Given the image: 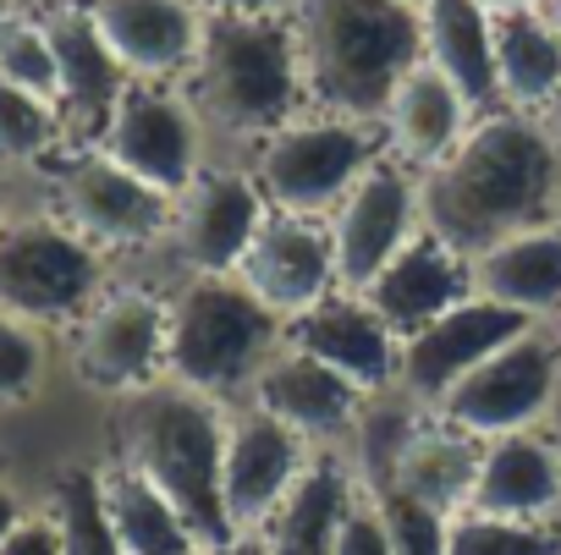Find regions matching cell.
Returning a JSON list of instances; mask_svg holds the SVG:
<instances>
[{
    "mask_svg": "<svg viewBox=\"0 0 561 555\" xmlns=\"http://www.w3.org/2000/svg\"><path fill=\"white\" fill-rule=\"evenodd\" d=\"M424 226L468 258L512 231L561 220V143L539 111L495 105L473 116L446 160L419 171Z\"/></svg>",
    "mask_w": 561,
    "mask_h": 555,
    "instance_id": "6da1fadb",
    "label": "cell"
},
{
    "mask_svg": "<svg viewBox=\"0 0 561 555\" xmlns=\"http://www.w3.org/2000/svg\"><path fill=\"white\" fill-rule=\"evenodd\" d=\"M204 122L209 160L248 165L253 149L309 111L298 39L280 12H209L193 67L176 83Z\"/></svg>",
    "mask_w": 561,
    "mask_h": 555,
    "instance_id": "7a4b0ae2",
    "label": "cell"
},
{
    "mask_svg": "<svg viewBox=\"0 0 561 555\" xmlns=\"http://www.w3.org/2000/svg\"><path fill=\"white\" fill-rule=\"evenodd\" d=\"M314 111L380 122L391 89L424 61V7L408 0H287Z\"/></svg>",
    "mask_w": 561,
    "mask_h": 555,
    "instance_id": "3957f363",
    "label": "cell"
},
{
    "mask_svg": "<svg viewBox=\"0 0 561 555\" xmlns=\"http://www.w3.org/2000/svg\"><path fill=\"white\" fill-rule=\"evenodd\" d=\"M226 418H231L226 402L182 380H154L144 391L116 396V456L138 467L187 517L204 555H215L231 539V517L220 495Z\"/></svg>",
    "mask_w": 561,
    "mask_h": 555,
    "instance_id": "277c9868",
    "label": "cell"
},
{
    "mask_svg": "<svg viewBox=\"0 0 561 555\" xmlns=\"http://www.w3.org/2000/svg\"><path fill=\"white\" fill-rule=\"evenodd\" d=\"M287 320L264 309L242 275H182L165 298V380H182L215 402H242L264 358L280 347Z\"/></svg>",
    "mask_w": 561,
    "mask_h": 555,
    "instance_id": "5b68a950",
    "label": "cell"
},
{
    "mask_svg": "<svg viewBox=\"0 0 561 555\" xmlns=\"http://www.w3.org/2000/svg\"><path fill=\"white\" fill-rule=\"evenodd\" d=\"M386 127L364 122V116H336V111H298L287 127H275L248 171L264 193L270 209L287 215H331L347 187L386 154Z\"/></svg>",
    "mask_w": 561,
    "mask_h": 555,
    "instance_id": "8992f818",
    "label": "cell"
},
{
    "mask_svg": "<svg viewBox=\"0 0 561 555\" xmlns=\"http://www.w3.org/2000/svg\"><path fill=\"white\" fill-rule=\"evenodd\" d=\"M105 292V264L61 215L0 220V309L45 325H78Z\"/></svg>",
    "mask_w": 561,
    "mask_h": 555,
    "instance_id": "52a82bcc",
    "label": "cell"
},
{
    "mask_svg": "<svg viewBox=\"0 0 561 555\" xmlns=\"http://www.w3.org/2000/svg\"><path fill=\"white\" fill-rule=\"evenodd\" d=\"M561 380V331L556 325H528L506 347H495L435 413L473 440L512 435V429H539L550 413Z\"/></svg>",
    "mask_w": 561,
    "mask_h": 555,
    "instance_id": "ba28073f",
    "label": "cell"
},
{
    "mask_svg": "<svg viewBox=\"0 0 561 555\" xmlns=\"http://www.w3.org/2000/svg\"><path fill=\"white\" fill-rule=\"evenodd\" d=\"M94 149H105L116 165H127L133 176H144L171 198L209 165V138L187 94L176 83H144V78L122 89Z\"/></svg>",
    "mask_w": 561,
    "mask_h": 555,
    "instance_id": "9c48e42d",
    "label": "cell"
},
{
    "mask_svg": "<svg viewBox=\"0 0 561 555\" xmlns=\"http://www.w3.org/2000/svg\"><path fill=\"white\" fill-rule=\"evenodd\" d=\"M270 204L253 182L248 165L209 160L176 198H171V226H165V253L182 264V275H226L242 264L253 231L264 226Z\"/></svg>",
    "mask_w": 561,
    "mask_h": 555,
    "instance_id": "30bf717a",
    "label": "cell"
},
{
    "mask_svg": "<svg viewBox=\"0 0 561 555\" xmlns=\"http://www.w3.org/2000/svg\"><path fill=\"white\" fill-rule=\"evenodd\" d=\"M325 220H331V242H336V281H342L347 292H364L375 275L402 253V242L424 226L419 171L386 149V154L347 187V198H342Z\"/></svg>",
    "mask_w": 561,
    "mask_h": 555,
    "instance_id": "8fae6325",
    "label": "cell"
},
{
    "mask_svg": "<svg viewBox=\"0 0 561 555\" xmlns=\"http://www.w3.org/2000/svg\"><path fill=\"white\" fill-rule=\"evenodd\" d=\"M72 369L100 396H127L165 380V298L144 287H105L72 325Z\"/></svg>",
    "mask_w": 561,
    "mask_h": 555,
    "instance_id": "7c38bea8",
    "label": "cell"
},
{
    "mask_svg": "<svg viewBox=\"0 0 561 555\" xmlns=\"http://www.w3.org/2000/svg\"><path fill=\"white\" fill-rule=\"evenodd\" d=\"M56 215L105 247H149L171 226V193L149 187L127 165H116L105 149H83L56 176Z\"/></svg>",
    "mask_w": 561,
    "mask_h": 555,
    "instance_id": "4fadbf2b",
    "label": "cell"
},
{
    "mask_svg": "<svg viewBox=\"0 0 561 555\" xmlns=\"http://www.w3.org/2000/svg\"><path fill=\"white\" fill-rule=\"evenodd\" d=\"M314 456L320 446H309L298 429H287L253 402H231L226 462H220V495H226L231 533H259L275 517V506L293 495V484L309 473Z\"/></svg>",
    "mask_w": 561,
    "mask_h": 555,
    "instance_id": "5bb4252c",
    "label": "cell"
},
{
    "mask_svg": "<svg viewBox=\"0 0 561 555\" xmlns=\"http://www.w3.org/2000/svg\"><path fill=\"white\" fill-rule=\"evenodd\" d=\"M528 325H539V320H528V314H517V309H501V303H490V298H468V303H457V309H446L440 320H430V325H419L413 336H402V358H397V391H408L419 407H440L495 347H506L512 336H523Z\"/></svg>",
    "mask_w": 561,
    "mask_h": 555,
    "instance_id": "9a60e30c",
    "label": "cell"
},
{
    "mask_svg": "<svg viewBox=\"0 0 561 555\" xmlns=\"http://www.w3.org/2000/svg\"><path fill=\"white\" fill-rule=\"evenodd\" d=\"M242 287L275 309L280 320H293L304 309H314L320 298H331L336 281V242H331V220L325 215H287L270 209L264 226L253 231L242 264Z\"/></svg>",
    "mask_w": 561,
    "mask_h": 555,
    "instance_id": "2e32d148",
    "label": "cell"
},
{
    "mask_svg": "<svg viewBox=\"0 0 561 555\" xmlns=\"http://www.w3.org/2000/svg\"><path fill=\"white\" fill-rule=\"evenodd\" d=\"M364 396L347 374H336L331 363H320L314 352L293 347L287 336H280V347L264 358V369L253 374L248 396L253 407H264L270 418H280L287 429H298L309 446H347L358 413H364Z\"/></svg>",
    "mask_w": 561,
    "mask_h": 555,
    "instance_id": "e0dca14e",
    "label": "cell"
},
{
    "mask_svg": "<svg viewBox=\"0 0 561 555\" xmlns=\"http://www.w3.org/2000/svg\"><path fill=\"white\" fill-rule=\"evenodd\" d=\"M83 7L127 78L144 83H182L209 18L198 0H83Z\"/></svg>",
    "mask_w": 561,
    "mask_h": 555,
    "instance_id": "ac0fdd59",
    "label": "cell"
},
{
    "mask_svg": "<svg viewBox=\"0 0 561 555\" xmlns=\"http://www.w3.org/2000/svg\"><path fill=\"white\" fill-rule=\"evenodd\" d=\"M287 342L314 352L320 363H331L336 374H347L358 391H391L397 385V358H402V336L375 314V303L364 292L336 287L331 298H320L314 309L287 320Z\"/></svg>",
    "mask_w": 561,
    "mask_h": 555,
    "instance_id": "d6986e66",
    "label": "cell"
},
{
    "mask_svg": "<svg viewBox=\"0 0 561 555\" xmlns=\"http://www.w3.org/2000/svg\"><path fill=\"white\" fill-rule=\"evenodd\" d=\"M364 298L375 303V314L397 331V336H413L419 325L440 320L446 309L468 303L473 298V264L462 247H451L440 231L419 226L402 253L375 275L364 287Z\"/></svg>",
    "mask_w": 561,
    "mask_h": 555,
    "instance_id": "ffe728a7",
    "label": "cell"
},
{
    "mask_svg": "<svg viewBox=\"0 0 561 555\" xmlns=\"http://www.w3.org/2000/svg\"><path fill=\"white\" fill-rule=\"evenodd\" d=\"M45 23H50V39H56V67H61L56 111H61L67 132L100 143V132H105V122H111V111H116V100L133 78L111 56V45L100 39L83 0H56L45 12Z\"/></svg>",
    "mask_w": 561,
    "mask_h": 555,
    "instance_id": "44dd1931",
    "label": "cell"
},
{
    "mask_svg": "<svg viewBox=\"0 0 561 555\" xmlns=\"http://www.w3.org/2000/svg\"><path fill=\"white\" fill-rule=\"evenodd\" d=\"M473 511L523 517V522H556L561 511V451L545 429H512L479 440V473H473Z\"/></svg>",
    "mask_w": 561,
    "mask_h": 555,
    "instance_id": "7402d4cb",
    "label": "cell"
},
{
    "mask_svg": "<svg viewBox=\"0 0 561 555\" xmlns=\"http://www.w3.org/2000/svg\"><path fill=\"white\" fill-rule=\"evenodd\" d=\"M468 264H473V292L479 298L517 309L539 325H550L561 314V220L512 231V236L479 247Z\"/></svg>",
    "mask_w": 561,
    "mask_h": 555,
    "instance_id": "603a6c76",
    "label": "cell"
},
{
    "mask_svg": "<svg viewBox=\"0 0 561 555\" xmlns=\"http://www.w3.org/2000/svg\"><path fill=\"white\" fill-rule=\"evenodd\" d=\"M473 116H484V111H473L468 94L440 67L419 61L391 89V105H386L380 127H386V143H391L397 160H408L413 171H430L435 160H446L457 149V138L473 127Z\"/></svg>",
    "mask_w": 561,
    "mask_h": 555,
    "instance_id": "cb8c5ba5",
    "label": "cell"
},
{
    "mask_svg": "<svg viewBox=\"0 0 561 555\" xmlns=\"http://www.w3.org/2000/svg\"><path fill=\"white\" fill-rule=\"evenodd\" d=\"M473 473H479V440H473L468 429L446 424L440 413H430V418L413 429V440L402 446V456H397L386 489L451 522V517L468 511V500H473ZM386 489H375V495H386Z\"/></svg>",
    "mask_w": 561,
    "mask_h": 555,
    "instance_id": "d4e9b609",
    "label": "cell"
},
{
    "mask_svg": "<svg viewBox=\"0 0 561 555\" xmlns=\"http://www.w3.org/2000/svg\"><path fill=\"white\" fill-rule=\"evenodd\" d=\"M358 489V473L347 462V446H325L309 473L293 484V495L275 506V517L259 528L270 555H336L342 511Z\"/></svg>",
    "mask_w": 561,
    "mask_h": 555,
    "instance_id": "484cf974",
    "label": "cell"
},
{
    "mask_svg": "<svg viewBox=\"0 0 561 555\" xmlns=\"http://www.w3.org/2000/svg\"><path fill=\"white\" fill-rule=\"evenodd\" d=\"M424 61L440 67L473 111H495V12L484 0H430L424 7Z\"/></svg>",
    "mask_w": 561,
    "mask_h": 555,
    "instance_id": "4316f807",
    "label": "cell"
},
{
    "mask_svg": "<svg viewBox=\"0 0 561 555\" xmlns=\"http://www.w3.org/2000/svg\"><path fill=\"white\" fill-rule=\"evenodd\" d=\"M100 506L122 544V555H204L187 517L122 456L100 467Z\"/></svg>",
    "mask_w": 561,
    "mask_h": 555,
    "instance_id": "83f0119b",
    "label": "cell"
},
{
    "mask_svg": "<svg viewBox=\"0 0 561 555\" xmlns=\"http://www.w3.org/2000/svg\"><path fill=\"white\" fill-rule=\"evenodd\" d=\"M561 83V34L539 7L495 12V94L512 111H545Z\"/></svg>",
    "mask_w": 561,
    "mask_h": 555,
    "instance_id": "f1b7e54d",
    "label": "cell"
},
{
    "mask_svg": "<svg viewBox=\"0 0 561 555\" xmlns=\"http://www.w3.org/2000/svg\"><path fill=\"white\" fill-rule=\"evenodd\" d=\"M446 555H561V528L468 506L446 522Z\"/></svg>",
    "mask_w": 561,
    "mask_h": 555,
    "instance_id": "f546056e",
    "label": "cell"
},
{
    "mask_svg": "<svg viewBox=\"0 0 561 555\" xmlns=\"http://www.w3.org/2000/svg\"><path fill=\"white\" fill-rule=\"evenodd\" d=\"M50 517L61 528V555H122L100 506V467H67L56 478Z\"/></svg>",
    "mask_w": 561,
    "mask_h": 555,
    "instance_id": "4dcf8cb0",
    "label": "cell"
},
{
    "mask_svg": "<svg viewBox=\"0 0 561 555\" xmlns=\"http://www.w3.org/2000/svg\"><path fill=\"white\" fill-rule=\"evenodd\" d=\"M0 83L28 89V94H39V100L56 105L61 67H56V39H50V23L45 18L12 12L7 23H0Z\"/></svg>",
    "mask_w": 561,
    "mask_h": 555,
    "instance_id": "1f68e13d",
    "label": "cell"
},
{
    "mask_svg": "<svg viewBox=\"0 0 561 555\" xmlns=\"http://www.w3.org/2000/svg\"><path fill=\"white\" fill-rule=\"evenodd\" d=\"M61 132H67V122L50 100L0 83V160H12V165L45 160L61 143Z\"/></svg>",
    "mask_w": 561,
    "mask_h": 555,
    "instance_id": "d6a6232c",
    "label": "cell"
},
{
    "mask_svg": "<svg viewBox=\"0 0 561 555\" xmlns=\"http://www.w3.org/2000/svg\"><path fill=\"white\" fill-rule=\"evenodd\" d=\"M39 380H45V336H39V325L0 309V407L34 402Z\"/></svg>",
    "mask_w": 561,
    "mask_h": 555,
    "instance_id": "836d02e7",
    "label": "cell"
},
{
    "mask_svg": "<svg viewBox=\"0 0 561 555\" xmlns=\"http://www.w3.org/2000/svg\"><path fill=\"white\" fill-rule=\"evenodd\" d=\"M336 555H397L391 517H386V506H380V495H375L369 484H358L353 500H347V511H342Z\"/></svg>",
    "mask_w": 561,
    "mask_h": 555,
    "instance_id": "e575fe53",
    "label": "cell"
},
{
    "mask_svg": "<svg viewBox=\"0 0 561 555\" xmlns=\"http://www.w3.org/2000/svg\"><path fill=\"white\" fill-rule=\"evenodd\" d=\"M386 517H391V539H397V555H446V517L402 500V495H380Z\"/></svg>",
    "mask_w": 561,
    "mask_h": 555,
    "instance_id": "d590c367",
    "label": "cell"
},
{
    "mask_svg": "<svg viewBox=\"0 0 561 555\" xmlns=\"http://www.w3.org/2000/svg\"><path fill=\"white\" fill-rule=\"evenodd\" d=\"M0 555H61V528L50 511H23V522L0 539Z\"/></svg>",
    "mask_w": 561,
    "mask_h": 555,
    "instance_id": "8d00e7d4",
    "label": "cell"
},
{
    "mask_svg": "<svg viewBox=\"0 0 561 555\" xmlns=\"http://www.w3.org/2000/svg\"><path fill=\"white\" fill-rule=\"evenodd\" d=\"M204 12H280L287 0H198Z\"/></svg>",
    "mask_w": 561,
    "mask_h": 555,
    "instance_id": "74e56055",
    "label": "cell"
},
{
    "mask_svg": "<svg viewBox=\"0 0 561 555\" xmlns=\"http://www.w3.org/2000/svg\"><path fill=\"white\" fill-rule=\"evenodd\" d=\"M215 555H270V544H264V533H231Z\"/></svg>",
    "mask_w": 561,
    "mask_h": 555,
    "instance_id": "f35d334b",
    "label": "cell"
},
{
    "mask_svg": "<svg viewBox=\"0 0 561 555\" xmlns=\"http://www.w3.org/2000/svg\"><path fill=\"white\" fill-rule=\"evenodd\" d=\"M18 522H23V500H18L12 489H0V539H7Z\"/></svg>",
    "mask_w": 561,
    "mask_h": 555,
    "instance_id": "ab89813d",
    "label": "cell"
},
{
    "mask_svg": "<svg viewBox=\"0 0 561 555\" xmlns=\"http://www.w3.org/2000/svg\"><path fill=\"white\" fill-rule=\"evenodd\" d=\"M545 435H550V446L561 451V380H556V396H550V413H545V424H539Z\"/></svg>",
    "mask_w": 561,
    "mask_h": 555,
    "instance_id": "60d3db41",
    "label": "cell"
},
{
    "mask_svg": "<svg viewBox=\"0 0 561 555\" xmlns=\"http://www.w3.org/2000/svg\"><path fill=\"white\" fill-rule=\"evenodd\" d=\"M539 122H545V127H550V138L561 143V83H556V94L545 100V111H539Z\"/></svg>",
    "mask_w": 561,
    "mask_h": 555,
    "instance_id": "b9f144b4",
    "label": "cell"
},
{
    "mask_svg": "<svg viewBox=\"0 0 561 555\" xmlns=\"http://www.w3.org/2000/svg\"><path fill=\"white\" fill-rule=\"evenodd\" d=\"M490 12H523V7H539V0H484Z\"/></svg>",
    "mask_w": 561,
    "mask_h": 555,
    "instance_id": "7bdbcfd3",
    "label": "cell"
},
{
    "mask_svg": "<svg viewBox=\"0 0 561 555\" xmlns=\"http://www.w3.org/2000/svg\"><path fill=\"white\" fill-rule=\"evenodd\" d=\"M539 12H545V18H550V28L561 34V0H539Z\"/></svg>",
    "mask_w": 561,
    "mask_h": 555,
    "instance_id": "ee69618b",
    "label": "cell"
},
{
    "mask_svg": "<svg viewBox=\"0 0 561 555\" xmlns=\"http://www.w3.org/2000/svg\"><path fill=\"white\" fill-rule=\"evenodd\" d=\"M12 18V0H0V23H7Z\"/></svg>",
    "mask_w": 561,
    "mask_h": 555,
    "instance_id": "f6af8a7d",
    "label": "cell"
},
{
    "mask_svg": "<svg viewBox=\"0 0 561 555\" xmlns=\"http://www.w3.org/2000/svg\"><path fill=\"white\" fill-rule=\"evenodd\" d=\"M408 7H430V0H408Z\"/></svg>",
    "mask_w": 561,
    "mask_h": 555,
    "instance_id": "bcb514c9",
    "label": "cell"
},
{
    "mask_svg": "<svg viewBox=\"0 0 561 555\" xmlns=\"http://www.w3.org/2000/svg\"><path fill=\"white\" fill-rule=\"evenodd\" d=\"M550 325H556V331H561V314H556V320H550Z\"/></svg>",
    "mask_w": 561,
    "mask_h": 555,
    "instance_id": "7dc6e473",
    "label": "cell"
},
{
    "mask_svg": "<svg viewBox=\"0 0 561 555\" xmlns=\"http://www.w3.org/2000/svg\"><path fill=\"white\" fill-rule=\"evenodd\" d=\"M556 528H561V511H556Z\"/></svg>",
    "mask_w": 561,
    "mask_h": 555,
    "instance_id": "c3c4849f",
    "label": "cell"
}]
</instances>
